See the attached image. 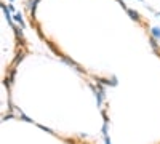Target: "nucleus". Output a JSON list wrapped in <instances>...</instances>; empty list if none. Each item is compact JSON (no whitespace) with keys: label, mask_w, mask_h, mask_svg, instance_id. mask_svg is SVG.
<instances>
[{"label":"nucleus","mask_w":160,"mask_h":144,"mask_svg":"<svg viewBox=\"0 0 160 144\" xmlns=\"http://www.w3.org/2000/svg\"><path fill=\"white\" fill-rule=\"evenodd\" d=\"M152 34H154V37H155V38H159V40H160V29L154 27V29H152Z\"/></svg>","instance_id":"f257e3e1"},{"label":"nucleus","mask_w":160,"mask_h":144,"mask_svg":"<svg viewBox=\"0 0 160 144\" xmlns=\"http://www.w3.org/2000/svg\"><path fill=\"white\" fill-rule=\"evenodd\" d=\"M128 11V14H130V16H133L135 19H138V13H136V11H133V10H127Z\"/></svg>","instance_id":"20e7f679"},{"label":"nucleus","mask_w":160,"mask_h":144,"mask_svg":"<svg viewBox=\"0 0 160 144\" xmlns=\"http://www.w3.org/2000/svg\"><path fill=\"white\" fill-rule=\"evenodd\" d=\"M14 19H16V21L19 22V24H21L22 27H24V22H22V18H21V14H19V13H18V14H14Z\"/></svg>","instance_id":"f03ea898"},{"label":"nucleus","mask_w":160,"mask_h":144,"mask_svg":"<svg viewBox=\"0 0 160 144\" xmlns=\"http://www.w3.org/2000/svg\"><path fill=\"white\" fill-rule=\"evenodd\" d=\"M38 2V0H32V2H30V5H29V10L30 11H34V10H35V3Z\"/></svg>","instance_id":"7ed1b4c3"}]
</instances>
